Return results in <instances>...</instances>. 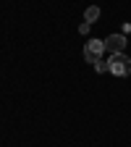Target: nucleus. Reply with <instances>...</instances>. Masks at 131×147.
<instances>
[{"instance_id": "7ed1b4c3", "label": "nucleus", "mask_w": 131, "mask_h": 147, "mask_svg": "<svg viewBox=\"0 0 131 147\" xmlns=\"http://www.w3.org/2000/svg\"><path fill=\"white\" fill-rule=\"evenodd\" d=\"M126 45H128V40H126V34H110L107 40H105V50H110L113 55L123 53V50H126Z\"/></svg>"}, {"instance_id": "f257e3e1", "label": "nucleus", "mask_w": 131, "mask_h": 147, "mask_svg": "<svg viewBox=\"0 0 131 147\" xmlns=\"http://www.w3.org/2000/svg\"><path fill=\"white\" fill-rule=\"evenodd\" d=\"M107 66H110V74H116V76H128V74H131V58H128L126 53L110 55Z\"/></svg>"}, {"instance_id": "20e7f679", "label": "nucleus", "mask_w": 131, "mask_h": 147, "mask_svg": "<svg viewBox=\"0 0 131 147\" xmlns=\"http://www.w3.org/2000/svg\"><path fill=\"white\" fill-rule=\"evenodd\" d=\"M97 18H100V8H97V5H89V8L84 11V21H87V24H95Z\"/></svg>"}, {"instance_id": "f03ea898", "label": "nucleus", "mask_w": 131, "mask_h": 147, "mask_svg": "<svg viewBox=\"0 0 131 147\" xmlns=\"http://www.w3.org/2000/svg\"><path fill=\"white\" fill-rule=\"evenodd\" d=\"M102 53H105V40H89L84 45V61L95 66L97 61H102Z\"/></svg>"}, {"instance_id": "39448f33", "label": "nucleus", "mask_w": 131, "mask_h": 147, "mask_svg": "<svg viewBox=\"0 0 131 147\" xmlns=\"http://www.w3.org/2000/svg\"><path fill=\"white\" fill-rule=\"evenodd\" d=\"M95 68H97L100 74H105V71H110V66H107V61H97V63H95Z\"/></svg>"}]
</instances>
